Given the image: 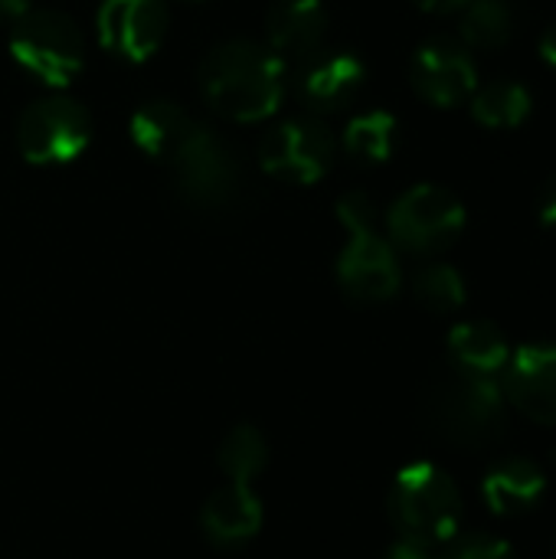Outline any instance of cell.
I'll list each match as a JSON object with an SVG mask.
<instances>
[{
	"label": "cell",
	"instance_id": "obj_1",
	"mask_svg": "<svg viewBox=\"0 0 556 559\" xmlns=\"http://www.w3.org/2000/svg\"><path fill=\"white\" fill-rule=\"evenodd\" d=\"M203 102L226 121H262L285 95V62L256 39H226L197 69Z\"/></svg>",
	"mask_w": 556,
	"mask_h": 559
},
{
	"label": "cell",
	"instance_id": "obj_2",
	"mask_svg": "<svg viewBox=\"0 0 556 559\" xmlns=\"http://www.w3.org/2000/svg\"><path fill=\"white\" fill-rule=\"evenodd\" d=\"M426 419L456 449H488L508 429V400L498 380L452 370L429 390Z\"/></svg>",
	"mask_w": 556,
	"mask_h": 559
},
{
	"label": "cell",
	"instance_id": "obj_3",
	"mask_svg": "<svg viewBox=\"0 0 556 559\" xmlns=\"http://www.w3.org/2000/svg\"><path fill=\"white\" fill-rule=\"evenodd\" d=\"M338 219L347 229V246L338 259V282L360 305L390 301L400 292V262L393 246L377 233L374 203L364 193H347L338 203Z\"/></svg>",
	"mask_w": 556,
	"mask_h": 559
},
{
	"label": "cell",
	"instance_id": "obj_4",
	"mask_svg": "<svg viewBox=\"0 0 556 559\" xmlns=\"http://www.w3.org/2000/svg\"><path fill=\"white\" fill-rule=\"evenodd\" d=\"M465 518V501L449 472L429 462L406 465L390 488V521L403 540L449 544Z\"/></svg>",
	"mask_w": 556,
	"mask_h": 559
},
{
	"label": "cell",
	"instance_id": "obj_5",
	"mask_svg": "<svg viewBox=\"0 0 556 559\" xmlns=\"http://www.w3.org/2000/svg\"><path fill=\"white\" fill-rule=\"evenodd\" d=\"M13 59L52 88H62L82 69V33L59 10H26L10 29Z\"/></svg>",
	"mask_w": 556,
	"mask_h": 559
},
{
	"label": "cell",
	"instance_id": "obj_6",
	"mask_svg": "<svg viewBox=\"0 0 556 559\" xmlns=\"http://www.w3.org/2000/svg\"><path fill=\"white\" fill-rule=\"evenodd\" d=\"M387 229L400 249L413 255H436L462 236L465 206L439 183H416L390 206Z\"/></svg>",
	"mask_w": 556,
	"mask_h": 559
},
{
	"label": "cell",
	"instance_id": "obj_7",
	"mask_svg": "<svg viewBox=\"0 0 556 559\" xmlns=\"http://www.w3.org/2000/svg\"><path fill=\"white\" fill-rule=\"evenodd\" d=\"M92 141L88 111L66 95L33 102L16 121V147L29 164H69Z\"/></svg>",
	"mask_w": 556,
	"mask_h": 559
},
{
	"label": "cell",
	"instance_id": "obj_8",
	"mask_svg": "<svg viewBox=\"0 0 556 559\" xmlns=\"http://www.w3.org/2000/svg\"><path fill=\"white\" fill-rule=\"evenodd\" d=\"M170 170L180 197L197 210H223L239 187V160L233 147L203 124L170 160Z\"/></svg>",
	"mask_w": 556,
	"mask_h": 559
},
{
	"label": "cell",
	"instance_id": "obj_9",
	"mask_svg": "<svg viewBox=\"0 0 556 559\" xmlns=\"http://www.w3.org/2000/svg\"><path fill=\"white\" fill-rule=\"evenodd\" d=\"M334 151V138L318 118H288L262 138L259 164L275 180L308 187L331 170Z\"/></svg>",
	"mask_w": 556,
	"mask_h": 559
},
{
	"label": "cell",
	"instance_id": "obj_10",
	"mask_svg": "<svg viewBox=\"0 0 556 559\" xmlns=\"http://www.w3.org/2000/svg\"><path fill=\"white\" fill-rule=\"evenodd\" d=\"M98 43L125 62L151 59L167 36L164 0H105L98 7Z\"/></svg>",
	"mask_w": 556,
	"mask_h": 559
},
{
	"label": "cell",
	"instance_id": "obj_11",
	"mask_svg": "<svg viewBox=\"0 0 556 559\" xmlns=\"http://www.w3.org/2000/svg\"><path fill=\"white\" fill-rule=\"evenodd\" d=\"M410 82L419 98L436 108H456L472 98L478 85L475 62L452 39H429L416 49L410 62Z\"/></svg>",
	"mask_w": 556,
	"mask_h": 559
},
{
	"label": "cell",
	"instance_id": "obj_12",
	"mask_svg": "<svg viewBox=\"0 0 556 559\" xmlns=\"http://www.w3.org/2000/svg\"><path fill=\"white\" fill-rule=\"evenodd\" d=\"M505 400L531 423L556 426V347L531 344L511 354L505 367Z\"/></svg>",
	"mask_w": 556,
	"mask_h": 559
},
{
	"label": "cell",
	"instance_id": "obj_13",
	"mask_svg": "<svg viewBox=\"0 0 556 559\" xmlns=\"http://www.w3.org/2000/svg\"><path fill=\"white\" fill-rule=\"evenodd\" d=\"M269 49L282 62H308L328 36V10L321 0H275L265 13Z\"/></svg>",
	"mask_w": 556,
	"mask_h": 559
},
{
	"label": "cell",
	"instance_id": "obj_14",
	"mask_svg": "<svg viewBox=\"0 0 556 559\" xmlns=\"http://www.w3.org/2000/svg\"><path fill=\"white\" fill-rule=\"evenodd\" d=\"M364 79L367 66L354 52H318L298 75V98L318 115L341 111L360 95Z\"/></svg>",
	"mask_w": 556,
	"mask_h": 559
},
{
	"label": "cell",
	"instance_id": "obj_15",
	"mask_svg": "<svg viewBox=\"0 0 556 559\" xmlns=\"http://www.w3.org/2000/svg\"><path fill=\"white\" fill-rule=\"evenodd\" d=\"M482 498L498 518H524L537 511L547 498V475L537 462L514 455L501 459L488 468L482 481Z\"/></svg>",
	"mask_w": 556,
	"mask_h": 559
},
{
	"label": "cell",
	"instance_id": "obj_16",
	"mask_svg": "<svg viewBox=\"0 0 556 559\" xmlns=\"http://www.w3.org/2000/svg\"><path fill=\"white\" fill-rule=\"evenodd\" d=\"M200 527L216 547H239L252 540L262 527V504L249 481H229L216 488L200 511Z\"/></svg>",
	"mask_w": 556,
	"mask_h": 559
},
{
	"label": "cell",
	"instance_id": "obj_17",
	"mask_svg": "<svg viewBox=\"0 0 556 559\" xmlns=\"http://www.w3.org/2000/svg\"><path fill=\"white\" fill-rule=\"evenodd\" d=\"M197 128H200V121H193L174 102H147L131 118V138H134V144L147 157L164 160V164H170L187 147V141L197 134Z\"/></svg>",
	"mask_w": 556,
	"mask_h": 559
},
{
	"label": "cell",
	"instance_id": "obj_18",
	"mask_svg": "<svg viewBox=\"0 0 556 559\" xmlns=\"http://www.w3.org/2000/svg\"><path fill=\"white\" fill-rule=\"evenodd\" d=\"M449 360L459 373L498 380V373H505L511 360V344L501 334V328L488 321H465L456 324L449 334Z\"/></svg>",
	"mask_w": 556,
	"mask_h": 559
},
{
	"label": "cell",
	"instance_id": "obj_19",
	"mask_svg": "<svg viewBox=\"0 0 556 559\" xmlns=\"http://www.w3.org/2000/svg\"><path fill=\"white\" fill-rule=\"evenodd\" d=\"M472 115L485 128H518L531 115V92L521 82H511V79L475 85Z\"/></svg>",
	"mask_w": 556,
	"mask_h": 559
},
{
	"label": "cell",
	"instance_id": "obj_20",
	"mask_svg": "<svg viewBox=\"0 0 556 559\" xmlns=\"http://www.w3.org/2000/svg\"><path fill=\"white\" fill-rule=\"evenodd\" d=\"M459 33L475 49H501L514 33V10L508 0H469Z\"/></svg>",
	"mask_w": 556,
	"mask_h": 559
},
{
	"label": "cell",
	"instance_id": "obj_21",
	"mask_svg": "<svg viewBox=\"0 0 556 559\" xmlns=\"http://www.w3.org/2000/svg\"><path fill=\"white\" fill-rule=\"evenodd\" d=\"M397 147V118L390 111H364L344 131V151L360 164H383Z\"/></svg>",
	"mask_w": 556,
	"mask_h": 559
},
{
	"label": "cell",
	"instance_id": "obj_22",
	"mask_svg": "<svg viewBox=\"0 0 556 559\" xmlns=\"http://www.w3.org/2000/svg\"><path fill=\"white\" fill-rule=\"evenodd\" d=\"M413 295L416 301L433 311V314H452L465 305V278L446 265V262H433L426 269L416 272L413 278Z\"/></svg>",
	"mask_w": 556,
	"mask_h": 559
},
{
	"label": "cell",
	"instance_id": "obj_23",
	"mask_svg": "<svg viewBox=\"0 0 556 559\" xmlns=\"http://www.w3.org/2000/svg\"><path fill=\"white\" fill-rule=\"evenodd\" d=\"M269 462V445L252 426L233 429L220 445V468L229 481H252Z\"/></svg>",
	"mask_w": 556,
	"mask_h": 559
},
{
	"label": "cell",
	"instance_id": "obj_24",
	"mask_svg": "<svg viewBox=\"0 0 556 559\" xmlns=\"http://www.w3.org/2000/svg\"><path fill=\"white\" fill-rule=\"evenodd\" d=\"M436 559H521L514 554L511 544H505L501 537H488V534H469V537H452L449 544L436 547Z\"/></svg>",
	"mask_w": 556,
	"mask_h": 559
},
{
	"label": "cell",
	"instance_id": "obj_25",
	"mask_svg": "<svg viewBox=\"0 0 556 559\" xmlns=\"http://www.w3.org/2000/svg\"><path fill=\"white\" fill-rule=\"evenodd\" d=\"M537 216H541L544 226L556 229V174H551V177L544 180V187H541V193H537Z\"/></svg>",
	"mask_w": 556,
	"mask_h": 559
},
{
	"label": "cell",
	"instance_id": "obj_26",
	"mask_svg": "<svg viewBox=\"0 0 556 559\" xmlns=\"http://www.w3.org/2000/svg\"><path fill=\"white\" fill-rule=\"evenodd\" d=\"M436 547L439 544H416V540H400L393 550H390V559H436Z\"/></svg>",
	"mask_w": 556,
	"mask_h": 559
},
{
	"label": "cell",
	"instance_id": "obj_27",
	"mask_svg": "<svg viewBox=\"0 0 556 559\" xmlns=\"http://www.w3.org/2000/svg\"><path fill=\"white\" fill-rule=\"evenodd\" d=\"M29 10V0H0V23H16Z\"/></svg>",
	"mask_w": 556,
	"mask_h": 559
},
{
	"label": "cell",
	"instance_id": "obj_28",
	"mask_svg": "<svg viewBox=\"0 0 556 559\" xmlns=\"http://www.w3.org/2000/svg\"><path fill=\"white\" fill-rule=\"evenodd\" d=\"M416 7H423L426 13H456V10H462L469 0H413Z\"/></svg>",
	"mask_w": 556,
	"mask_h": 559
},
{
	"label": "cell",
	"instance_id": "obj_29",
	"mask_svg": "<svg viewBox=\"0 0 556 559\" xmlns=\"http://www.w3.org/2000/svg\"><path fill=\"white\" fill-rule=\"evenodd\" d=\"M541 56L556 69V23L544 33V39H541Z\"/></svg>",
	"mask_w": 556,
	"mask_h": 559
},
{
	"label": "cell",
	"instance_id": "obj_30",
	"mask_svg": "<svg viewBox=\"0 0 556 559\" xmlns=\"http://www.w3.org/2000/svg\"><path fill=\"white\" fill-rule=\"evenodd\" d=\"M184 3H210V0H184Z\"/></svg>",
	"mask_w": 556,
	"mask_h": 559
},
{
	"label": "cell",
	"instance_id": "obj_31",
	"mask_svg": "<svg viewBox=\"0 0 556 559\" xmlns=\"http://www.w3.org/2000/svg\"><path fill=\"white\" fill-rule=\"evenodd\" d=\"M554 550H556V537H554Z\"/></svg>",
	"mask_w": 556,
	"mask_h": 559
}]
</instances>
